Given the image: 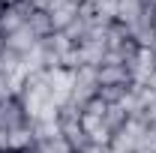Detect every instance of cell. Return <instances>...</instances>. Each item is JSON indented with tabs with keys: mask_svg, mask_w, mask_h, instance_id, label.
<instances>
[{
	"mask_svg": "<svg viewBox=\"0 0 156 153\" xmlns=\"http://www.w3.org/2000/svg\"><path fill=\"white\" fill-rule=\"evenodd\" d=\"M24 123H30V117L24 111V105L18 102V96H9L0 102V132H9V129H18Z\"/></svg>",
	"mask_w": 156,
	"mask_h": 153,
	"instance_id": "1",
	"label": "cell"
},
{
	"mask_svg": "<svg viewBox=\"0 0 156 153\" xmlns=\"http://www.w3.org/2000/svg\"><path fill=\"white\" fill-rule=\"evenodd\" d=\"M30 12H33V6H30L27 0H21L15 6H3V9H0V30H3L6 36L15 33V30H21Z\"/></svg>",
	"mask_w": 156,
	"mask_h": 153,
	"instance_id": "2",
	"label": "cell"
},
{
	"mask_svg": "<svg viewBox=\"0 0 156 153\" xmlns=\"http://www.w3.org/2000/svg\"><path fill=\"white\" fill-rule=\"evenodd\" d=\"M96 84L99 87H105V84H132L129 66H123V63H99L96 66Z\"/></svg>",
	"mask_w": 156,
	"mask_h": 153,
	"instance_id": "3",
	"label": "cell"
},
{
	"mask_svg": "<svg viewBox=\"0 0 156 153\" xmlns=\"http://www.w3.org/2000/svg\"><path fill=\"white\" fill-rule=\"evenodd\" d=\"M36 45H39V42L33 39V33H30L27 27H21V30H15V33L6 36V51H12V54H18V57L30 54Z\"/></svg>",
	"mask_w": 156,
	"mask_h": 153,
	"instance_id": "4",
	"label": "cell"
},
{
	"mask_svg": "<svg viewBox=\"0 0 156 153\" xmlns=\"http://www.w3.org/2000/svg\"><path fill=\"white\" fill-rule=\"evenodd\" d=\"M48 15H51V24H54V33H63V30L78 18V3H75V0H66V3L54 6Z\"/></svg>",
	"mask_w": 156,
	"mask_h": 153,
	"instance_id": "5",
	"label": "cell"
},
{
	"mask_svg": "<svg viewBox=\"0 0 156 153\" xmlns=\"http://www.w3.org/2000/svg\"><path fill=\"white\" fill-rule=\"evenodd\" d=\"M24 27L33 33V39H48L51 33H54V24H51V15L48 12H39V9H33L30 15H27V21H24Z\"/></svg>",
	"mask_w": 156,
	"mask_h": 153,
	"instance_id": "6",
	"label": "cell"
},
{
	"mask_svg": "<svg viewBox=\"0 0 156 153\" xmlns=\"http://www.w3.org/2000/svg\"><path fill=\"white\" fill-rule=\"evenodd\" d=\"M102 123H105L108 132H117V129H123V126L129 123V114L123 111V105H108V108H105V117H102Z\"/></svg>",
	"mask_w": 156,
	"mask_h": 153,
	"instance_id": "7",
	"label": "cell"
},
{
	"mask_svg": "<svg viewBox=\"0 0 156 153\" xmlns=\"http://www.w3.org/2000/svg\"><path fill=\"white\" fill-rule=\"evenodd\" d=\"M126 90H129V84H105V87H96V96L105 105H120Z\"/></svg>",
	"mask_w": 156,
	"mask_h": 153,
	"instance_id": "8",
	"label": "cell"
},
{
	"mask_svg": "<svg viewBox=\"0 0 156 153\" xmlns=\"http://www.w3.org/2000/svg\"><path fill=\"white\" fill-rule=\"evenodd\" d=\"M135 153H156V123L153 126H144V132L138 138Z\"/></svg>",
	"mask_w": 156,
	"mask_h": 153,
	"instance_id": "9",
	"label": "cell"
},
{
	"mask_svg": "<svg viewBox=\"0 0 156 153\" xmlns=\"http://www.w3.org/2000/svg\"><path fill=\"white\" fill-rule=\"evenodd\" d=\"M102 126H105V123H102V117H99V114H90V111L81 114V129H84L87 135H93L96 129H102Z\"/></svg>",
	"mask_w": 156,
	"mask_h": 153,
	"instance_id": "10",
	"label": "cell"
},
{
	"mask_svg": "<svg viewBox=\"0 0 156 153\" xmlns=\"http://www.w3.org/2000/svg\"><path fill=\"white\" fill-rule=\"evenodd\" d=\"M39 153H72L69 147H66V141L63 138H51V141H42V144H36Z\"/></svg>",
	"mask_w": 156,
	"mask_h": 153,
	"instance_id": "11",
	"label": "cell"
},
{
	"mask_svg": "<svg viewBox=\"0 0 156 153\" xmlns=\"http://www.w3.org/2000/svg\"><path fill=\"white\" fill-rule=\"evenodd\" d=\"M60 3H66V0H30V6L39 9V12H51L54 6H60Z\"/></svg>",
	"mask_w": 156,
	"mask_h": 153,
	"instance_id": "12",
	"label": "cell"
},
{
	"mask_svg": "<svg viewBox=\"0 0 156 153\" xmlns=\"http://www.w3.org/2000/svg\"><path fill=\"white\" fill-rule=\"evenodd\" d=\"M15 3H21V0H0V6H15Z\"/></svg>",
	"mask_w": 156,
	"mask_h": 153,
	"instance_id": "13",
	"label": "cell"
},
{
	"mask_svg": "<svg viewBox=\"0 0 156 153\" xmlns=\"http://www.w3.org/2000/svg\"><path fill=\"white\" fill-rule=\"evenodd\" d=\"M3 48H6V33L0 30V51H3Z\"/></svg>",
	"mask_w": 156,
	"mask_h": 153,
	"instance_id": "14",
	"label": "cell"
},
{
	"mask_svg": "<svg viewBox=\"0 0 156 153\" xmlns=\"http://www.w3.org/2000/svg\"><path fill=\"white\" fill-rule=\"evenodd\" d=\"M75 3H78V6H81V3H87V0H75Z\"/></svg>",
	"mask_w": 156,
	"mask_h": 153,
	"instance_id": "15",
	"label": "cell"
},
{
	"mask_svg": "<svg viewBox=\"0 0 156 153\" xmlns=\"http://www.w3.org/2000/svg\"><path fill=\"white\" fill-rule=\"evenodd\" d=\"M153 54H156V42H153Z\"/></svg>",
	"mask_w": 156,
	"mask_h": 153,
	"instance_id": "16",
	"label": "cell"
},
{
	"mask_svg": "<svg viewBox=\"0 0 156 153\" xmlns=\"http://www.w3.org/2000/svg\"><path fill=\"white\" fill-rule=\"evenodd\" d=\"M27 3H30V0H27Z\"/></svg>",
	"mask_w": 156,
	"mask_h": 153,
	"instance_id": "17",
	"label": "cell"
}]
</instances>
